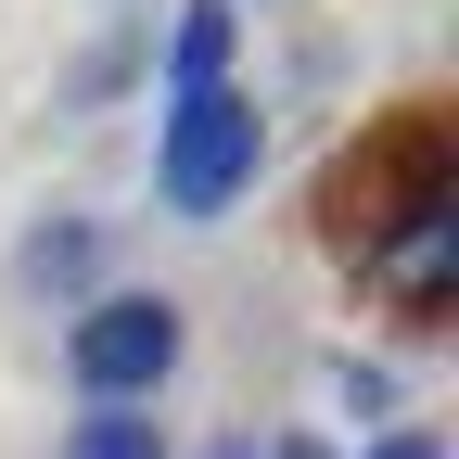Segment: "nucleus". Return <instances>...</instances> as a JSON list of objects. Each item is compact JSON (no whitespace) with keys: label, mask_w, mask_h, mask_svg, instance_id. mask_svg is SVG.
<instances>
[{"label":"nucleus","mask_w":459,"mask_h":459,"mask_svg":"<svg viewBox=\"0 0 459 459\" xmlns=\"http://www.w3.org/2000/svg\"><path fill=\"white\" fill-rule=\"evenodd\" d=\"M51 459H179V434H166L153 409H77L65 434H51Z\"/></svg>","instance_id":"obj_6"},{"label":"nucleus","mask_w":459,"mask_h":459,"mask_svg":"<svg viewBox=\"0 0 459 459\" xmlns=\"http://www.w3.org/2000/svg\"><path fill=\"white\" fill-rule=\"evenodd\" d=\"M255 166H268V102L243 77H217V90H166L153 102V204L204 230L255 192Z\"/></svg>","instance_id":"obj_2"},{"label":"nucleus","mask_w":459,"mask_h":459,"mask_svg":"<svg viewBox=\"0 0 459 459\" xmlns=\"http://www.w3.org/2000/svg\"><path fill=\"white\" fill-rule=\"evenodd\" d=\"M344 268L383 319L434 332L459 307V192H395V204H358L344 217Z\"/></svg>","instance_id":"obj_3"},{"label":"nucleus","mask_w":459,"mask_h":459,"mask_svg":"<svg viewBox=\"0 0 459 459\" xmlns=\"http://www.w3.org/2000/svg\"><path fill=\"white\" fill-rule=\"evenodd\" d=\"M141 65H153V39H102V51H90V65L65 77V102H115V90H128Z\"/></svg>","instance_id":"obj_8"},{"label":"nucleus","mask_w":459,"mask_h":459,"mask_svg":"<svg viewBox=\"0 0 459 459\" xmlns=\"http://www.w3.org/2000/svg\"><path fill=\"white\" fill-rule=\"evenodd\" d=\"M13 281H26V294H51V307H90L102 281H115V217H90V204H51V217H26Z\"/></svg>","instance_id":"obj_4"},{"label":"nucleus","mask_w":459,"mask_h":459,"mask_svg":"<svg viewBox=\"0 0 459 459\" xmlns=\"http://www.w3.org/2000/svg\"><path fill=\"white\" fill-rule=\"evenodd\" d=\"M217 77H243V0H179L166 51H153V102L166 90H217Z\"/></svg>","instance_id":"obj_5"},{"label":"nucleus","mask_w":459,"mask_h":459,"mask_svg":"<svg viewBox=\"0 0 459 459\" xmlns=\"http://www.w3.org/2000/svg\"><path fill=\"white\" fill-rule=\"evenodd\" d=\"M358 459H459V446H446V421H383Z\"/></svg>","instance_id":"obj_9"},{"label":"nucleus","mask_w":459,"mask_h":459,"mask_svg":"<svg viewBox=\"0 0 459 459\" xmlns=\"http://www.w3.org/2000/svg\"><path fill=\"white\" fill-rule=\"evenodd\" d=\"M192 358V307L166 281H102L90 307H65V395L77 409H153Z\"/></svg>","instance_id":"obj_1"},{"label":"nucleus","mask_w":459,"mask_h":459,"mask_svg":"<svg viewBox=\"0 0 459 459\" xmlns=\"http://www.w3.org/2000/svg\"><path fill=\"white\" fill-rule=\"evenodd\" d=\"M319 395H332L344 421H358V446H370L383 421H409V383H395L383 358H358V344H344V358H319Z\"/></svg>","instance_id":"obj_7"}]
</instances>
